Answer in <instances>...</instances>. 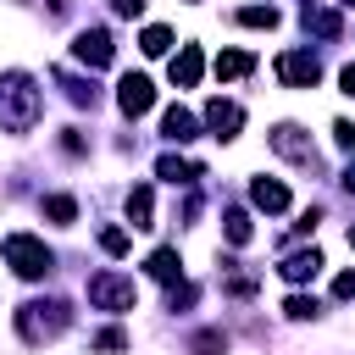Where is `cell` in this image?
<instances>
[{"instance_id":"6da1fadb","label":"cell","mask_w":355,"mask_h":355,"mask_svg":"<svg viewBox=\"0 0 355 355\" xmlns=\"http://www.w3.org/2000/svg\"><path fill=\"white\" fill-rule=\"evenodd\" d=\"M39 111H44L39 83L28 72H0V128L6 133H33Z\"/></svg>"},{"instance_id":"7a4b0ae2","label":"cell","mask_w":355,"mask_h":355,"mask_svg":"<svg viewBox=\"0 0 355 355\" xmlns=\"http://www.w3.org/2000/svg\"><path fill=\"white\" fill-rule=\"evenodd\" d=\"M67 322H72V311H67L61 300H28V305L17 311V333H22L28 344L61 338V333H67Z\"/></svg>"},{"instance_id":"3957f363","label":"cell","mask_w":355,"mask_h":355,"mask_svg":"<svg viewBox=\"0 0 355 355\" xmlns=\"http://www.w3.org/2000/svg\"><path fill=\"white\" fill-rule=\"evenodd\" d=\"M0 255H6V266H11L17 277H28V283H39V277L55 266V255H50L44 239H33V233H6Z\"/></svg>"},{"instance_id":"277c9868","label":"cell","mask_w":355,"mask_h":355,"mask_svg":"<svg viewBox=\"0 0 355 355\" xmlns=\"http://www.w3.org/2000/svg\"><path fill=\"white\" fill-rule=\"evenodd\" d=\"M133 300H139L133 277H122V272H94L89 277V305L94 311H133Z\"/></svg>"},{"instance_id":"5b68a950","label":"cell","mask_w":355,"mask_h":355,"mask_svg":"<svg viewBox=\"0 0 355 355\" xmlns=\"http://www.w3.org/2000/svg\"><path fill=\"white\" fill-rule=\"evenodd\" d=\"M277 78H283L288 89H316L322 67H316V55H311V50H288V55H277Z\"/></svg>"},{"instance_id":"8992f818","label":"cell","mask_w":355,"mask_h":355,"mask_svg":"<svg viewBox=\"0 0 355 355\" xmlns=\"http://www.w3.org/2000/svg\"><path fill=\"white\" fill-rule=\"evenodd\" d=\"M72 55H78L83 67H111L116 44H111V33H105V28H83V33L72 39Z\"/></svg>"},{"instance_id":"52a82bcc","label":"cell","mask_w":355,"mask_h":355,"mask_svg":"<svg viewBox=\"0 0 355 355\" xmlns=\"http://www.w3.org/2000/svg\"><path fill=\"white\" fill-rule=\"evenodd\" d=\"M272 150L288 155V161H300V166H316V150H311L305 128H294V122H277V128H272Z\"/></svg>"},{"instance_id":"ba28073f","label":"cell","mask_w":355,"mask_h":355,"mask_svg":"<svg viewBox=\"0 0 355 355\" xmlns=\"http://www.w3.org/2000/svg\"><path fill=\"white\" fill-rule=\"evenodd\" d=\"M116 105H122L128 116H144V111L155 105V89H150V78H144V72H128V78L116 83Z\"/></svg>"},{"instance_id":"9c48e42d","label":"cell","mask_w":355,"mask_h":355,"mask_svg":"<svg viewBox=\"0 0 355 355\" xmlns=\"http://www.w3.org/2000/svg\"><path fill=\"white\" fill-rule=\"evenodd\" d=\"M205 128L216 133V139H239V128H244V111L233 105V100H205Z\"/></svg>"},{"instance_id":"30bf717a","label":"cell","mask_w":355,"mask_h":355,"mask_svg":"<svg viewBox=\"0 0 355 355\" xmlns=\"http://www.w3.org/2000/svg\"><path fill=\"white\" fill-rule=\"evenodd\" d=\"M200 72H205L200 44H183V50L172 55V83H178V89H194V83H200Z\"/></svg>"},{"instance_id":"8fae6325","label":"cell","mask_w":355,"mask_h":355,"mask_svg":"<svg viewBox=\"0 0 355 355\" xmlns=\"http://www.w3.org/2000/svg\"><path fill=\"white\" fill-rule=\"evenodd\" d=\"M161 133H166L172 144H189V139H200V116L183 111V105H172V111L161 116Z\"/></svg>"},{"instance_id":"7c38bea8","label":"cell","mask_w":355,"mask_h":355,"mask_svg":"<svg viewBox=\"0 0 355 355\" xmlns=\"http://www.w3.org/2000/svg\"><path fill=\"white\" fill-rule=\"evenodd\" d=\"M288 283H305V277H316L322 272V250H294V255H283V266H277Z\"/></svg>"},{"instance_id":"4fadbf2b","label":"cell","mask_w":355,"mask_h":355,"mask_svg":"<svg viewBox=\"0 0 355 355\" xmlns=\"http://www.w3.org/2000/svg\"><path fill=\"white\" fill-rule=\"evenodd\" d=\"M128 222L144 233V227H155V194L139 183V189H128Z\"/></svg>"},{"instance_id":"5bb4252c","label":"cell","mask_w":355,"mask_h":355,"mask_svg":"<svg viewBox=\"0 0 355 355\" xmlns=\"http://www.w3.org/2000/svg\"><path fill=\"white\" fill-rule=\"evenodd\" d=\"M144 266H150V277H155V283H166V288H172V283H183V261H178V250H166V244H161Z\"/></svg>"},{"instance_id":"9a60e30c","label":"cell","mask_w":355,"mask_h":355,"mask_svg":"<svg viewBox=\"0 0 355 355\" xmlns=\"http://www.w3.org/2000/svg\"><path fill=\"white\" fill-rule=\"evenodd\" d=\"M250 200H255L261 211H288V189L272 183V178H255V183H250Z\"/></svg>"},{"instance_id":"2e32d148","label":"cell","mask_w":355,"mask_h":355,"mask_svg":"<svg viewBox=\"0 0 355 355\" xmlns=\"http://www.w3.org/2000/svg\"><path fill=\"white\" fill-rule=\"evenodd\" d=\"M155 172H161L166 183H194V178H200V161H189V155H161Z\"/></svg>"},{"instance_id":"e0dca14e","label":"cell","mask_w":355,"mask_h":355,"mask_svg":"<svg viewBox=\"0 0 355 355\" xmlns=\"http://www.w3.org/2000/svg\"><path fill=\"white\" fill-rule=\"evenodd\" d=\"M250 67H255V55H250V50H222V55H216V78H222V83L244 78Z\"/></svg>"},{"instance_id":"ac0fdd59","label":"cell","mask_w":355,"mask_h":355,"mask_svg":"<svg viewBox=\"0 0 355 355\" xmlns=\"http://www.w3.org/2000/svg\"><path fill=\"white\" fill-rule=\"evenodd\" d=\"M222 233H227V244H250V233H255V227H250V216L233 205V211H222Z\"/></svg>"},{"instance_id":"d6986e66","label":"cell","mask_w":355,"mask_h":355,"mask_svg":"<svg viewBox=\"0 0 355 355\" xmlns=\"http://www.w3.org/2000/svg\"><path fill=\"white\" fill-rule=\"evenodd\" d=\"M139 50H144V55H166V50H172V33H166L161 22H150V28L139 33Z\"/></svg>"},{"instance_id":"ffe728a7","label":"cell","mask_w":355,"mask_h":355,"mask_svg":"<svg viewBox=\"0 0 355 355\" xmlns=\"http://www.w3.org/2000/svg\"><path fill=\"white\" fill-rule=\"evenodd\" d=\"M305 22L322 33V39H338L344 33V22H338V11H305Z\"/></svg>"},{"instance_id":"44dd1931","label":"cell","mask_w":355,"mask_h":355,"mask_svg":"<svg viewBox=\"0 0 355 355\" xmlns=\"http://www.w3.org/2000/svg\"><path fill=\"white\" fill-rule=\"evenodd\" d=\"M44 216H50V222H72V216H78V200H72V194H50V200H44Z\"/></svg>"},{"instance_id":"7402d4cb","label":"cell","mask_w":355,"mask_h":355,"mask_svg":"<svg viewBox=\"0 0 355 355\" xmlns=\"http://www.w3.org/2000/svg\"><path fill=\"white\" fill-rule=\"evenodd\" d=\"M239 22H244V28H277V11H272V6H244Z\"/></svg>"},{"instance_id":"603a6c76","label":"cell","mask_w":355,"mask_h":355,"mask_svg":"<svg viewBox=\"0 0 355 355\" xmlns=\"http://www.w3.org/2000/svg\"><path fill=\"white\" fill-rule=\"evenodd\" d=\"M100 250L105 255H128V233L122 227H100Z\"/></svg>"},{"instance_id":"cb8c5ba5","label":"cell","mask_w":355,"mask_h":355,"mask_svg":"<svg viewBox=\"0 0 355 355\" xmlns=\"http://www.w3.org/2000/svg\"><path fill=\"white\" fill-rule=\"evenodd\" d=\"M283 311H288L294 322H305V316H316L322 305H316V300H305V294H288V305H283Z\"/></svg>"},{"instance_id":"d4e9b609","label":"cell","mask_w":355,"mask_h":355,"mask_svg":"<svg viewBox=\"0 0 355 355\" xmlns=\"http://www.w3.org/2000/svg\"><path fill=\"white\" fill-rule=\"evenodd\" d=\"M194 294H200L194 283H172V294H166V305H172V311H183V305H194Z\"/></svg>"},{"instance_id":"484cf974","label":"cell","mask_w":355,"mask_h":355,"mask_svg":"<svg viewBox=\"0 0 355 355\" xmlns=\"http://www.w3.org/2000/svg\"><path fill=\"white\" fill-rule=\"evenodd\" d=\"M94 349H128V333H122V327H105V333L94 338Z\"/></svg>"},{"instance_id":"4316f807","label":"cell","mask_w":355,"mask_h":355,"mask_svg":"<svg viewBox=\"0 0 355 355\" xmlns=\"http://www.w3.org/2000/svg\"><path fill=\"white\" fill-rule=\"evenodd\" d=\"M216 349H227L222 333H200V338H194V355H216Z\"/></svg>"},{"instance_id":"83f0119b","label":"cell","mask_w":355,"mask_h":355,"mask_svg":"<svg viewBox=\"0 0 355 355\" xmlns=\"http://www.w3.org/2000/svg\"><path fill=\"white\" fill-rule=\"evenodd\" d=\"M333 139H338V150H355V122H333Z\"/></svg>"},{"instance_id":"f1b7e54d","label":"cell","mask_w":355,"mask_h":355,"mask_svg":"<svg viewBox=\"0 0 355 355\" xmlns=\"http://www.w3.org/2000/svg\"><path fill=\"white\" fill-rule=\"evenodd\" d=\"M333 294H338V300H355V272H344V277L333 283Z\"/></svg>"},{"instance_id":"f546056e","label":"cell","mask_w":355,"mask_h":355,"mask_svg":"<svg viewBox=\"0 0 355 355\" xmlns=\"http://www.w3.org/2000/svg\"><path fill=\"white\" fill-rule=\"evenodd\" d=\"M111 11H116V17H139V11H144V0H111Z\"/></svg>"},{"instance_id":"4dcf8cb0","label":"cell","mask_w":355,"mask_h":355,"mask_svg":"<svg viewBox=\"0 0 355 355\" xmlns=\"http://www.w3.org/2000/svg\"><path fill=\"white\" fill-rule=\"evenodd\" d=\"M338 83H344V94H355V61H349V67L338 72Z\"/></svg>"},{"instance_id":"1f68e13d","label":"cell","mask_w":355,"mask_h":355,"mask_svg":"<svg viewBox=\"0 0 355 355\" xmlns=\"http://www.w3.org/2000/svg\"><path fill=\"white\" fill-rule=\"evenodd\" d=\"M349 250H355V227H349Z\"/></svg>"},{"instance_id":"d6a6232c","label":"cell","mask_w":355,"mask_h":355,"mask_svg":"<svg viewBox=\"0 0 355 355\" xmlns=\"http://www.w3.org/2000/svg\"><path fill=\"white\" fill-rule=\"evenodd\" d=\"M344 6H349V11H355V0H344Z\"/></svg>"}]
</instances>
